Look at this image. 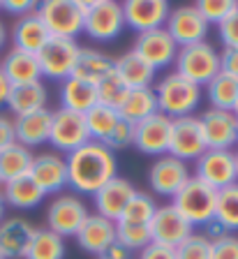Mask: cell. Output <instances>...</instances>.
I'll use <instances>...</instances> for the list:
<instances>
[{"mask_svg":"<svg viewBox=\"0 0 238 259\" xmlns=\"http://www.w3.org/2000/svg\"><path fill=\"white\" fill-rule=\"evenodd\" d=\"M67 162V188L74 194H95L100 188L118 176V160L116 153L109 151L104 144L88 141L86 146L65 155Z\"/></svg>","mask_w":238,"mask_h":259,"instance_id":"6da1fadb","label":"cell"},{"mask_svg":"<svg viewBox=\"0 0 238 259\" xmlns=\"http://www.w3.org/2000/svg\"><path fill=\"white\" fill-rule=\"evenodd\" d=\"M153 91H155L157 97V111L164 113L171 120L195 116V111L199 109L201 100H204V88L195 86L192 81L183 79L176 72L164 74L153 86Z\"/></svg>","mask_w":238,"mask_h":259,"instance_id":"7a4b0ae2","label":"cell"},{"mask_svg":"<svg viewBox=\"0 0 238 259\" xmlns=\"http://www.w3.org/2000/svg\"><path fill=\"white\" fill-rule=\"evenodd\" d=\"M125 30L123 3L118 0H83V32L98 42H111Z\"/></svg>","mask_w":238,"mask_h":259,"instance_id":"3957f363","label":"cell"},{"mask_svg":"<svg viewBox=\"0 0 238 259\" xmlns=\"http://www.w3.org/2000/svg\"><path fill=\"white\" fill-rule=\"evenodd\" d=\"M176 74L183 79L192 81L195 86L204 88L213 76L220 74V51L208 42L189 44V47H180L178 56L173 60Z\"/></svg>","mask_w":238,"mask_h":259,"instance_id":"277c9868","label":"cell"},{"mask_svg":"<svg viewBox=\"0 0 238 259\" xmlns=\"http://www.w3.org/2000/svg\"><path fill=\"white\" fill-rule=\"evenodd\" d=\"M37 16L51 37L76 39L83 35V0H44L37 3Z\"/></svg>","mask_w":238,"mask_h":259,"instance_id":"5b68a950","label":"cell"},{"mask_svg":"<svg viewBox=\"0 0 238 259\" xmlns=\"http://www.w3.org/2000/svg\"><path fill=\"white\" fill-rule=\"evenodd\" d=\"M215 201H217V190H213L211 185H206L204 181L192 176L180 188V192L171 199V206L192 227L201 229L206 222H211L215 218Z\"/></svg>","mask_w":238,"mask_h":259,"instance_id":"8992f818","label":"cell"},{"mask_svg":"<svg viewBox=\"0 0 238 259\" xmlns=\"http://www.w3.org/2000/svg\"><path fill=\"white\" fill-rule=\"evenodd\" d=\"M88 215H90L88 206L79 194L60 192L51 199L49 208H46V229H51L63 238H74Z\"/></svg>","mask_w":238,"mask_h":259,"instance_id":"52a82bcc","label":"cell"},{"mask_svg":"<svg viewBox=\"0 0 238 259\" xmlns=\"http://www.w3.org/2000/svg\"><path fill=\"white\" fill-rule=\"evenodd\" d=\"M79 54H81V47H79L76 39L51 37L49 42L39 49V54H37L42 79L60 81V83L65 79H70V76L74 74Z\"/></svg>","mask_w":238,"mask_h":259,"instance_id":"ba28073f","label":"cell"},{"mask_svg":"<svg viewBox=\"0 0 238 259\" xmlns=\"http://www.w3.org/2000/svg\"><path fill=\"white\" fill-rule=\"evenodd\" d=\"M88 141H90V135H88L86 113L56 109L54 116H51V135H49V144L54 146V151L70 155L72 151L86 146Z\"/></svg>","mask_w":238,"mask_h":259,"instance_id":"9c48e42d","label":"cell"},{"mask_svg":"<svg viewBox=\"0 0 238 259\" xmlns=\"http://www.w3.org/2000/svg\"><path fill=\"white\" fill-rule=\"evenodd\" d=\"M195 176L217 192L238 183L236 151H213V148H208L195 162Z\"/></svg>","mask_w":238,"mask_h":259,"instance_id":"30bf717a","label":"cell"},{"mask_svg":"<svg viewBox=\"0 0 238 259\" xmlns=\"http://www.w3.org/2000/svg\"><path fill=\"white\" fill-rule=\"evenodd\" d=\"M189 178H192V174H189L187 162L169 155V153L162 157H155V162L148 169L151 190L155 194H160V197H167V199H173Z\"/></svg>","mask_w":238,"mask_h":259,"instance_id":"8fae6325","label":"cell"},{"mask_svg":"<svg viewBox=\"0 0 238 259\" xmlns=\"http://www.w3.org/2000/svg\"><path fill=\"white\" fill-rule=\"evenodd\" d=\"M206 148L213 151H231L238 144V116L224 109H206L199 116Z\"/></svg>","mask_w":238,"mask_h":259,"instance_id":"7c38bea8","label":"cell"},{"mask_svg":"<svg viewBox=\"0 0 238 259\" xmlns=\"http://www.w3.org/2000/svg\"><path fill=\"white\" fill-rule=\"evenodd\" d=\"M164 28H167V32L171 35L173 42L178 44V49L189 47V44L206 42V35H208V23H206V19L199 14L195 3H192V5L171 7Z\"/></svg>","mask_w":238,"mask_h":259,"instance_id":"4fadbf2b","label":"cell"},{"mask_svg":"<svg viewBox=\"0 0 238 259\" xmlns=\"http://www.w3.org/2000/svg\"><path fill=\"white\" fill-rule=\"evenodd\" d=\"M206 148V139L201 132L199 116H187V118L173 120L171 125V141H169V155L178 157L183 162H197Z\"/></svg>","mask_w":238,"mask_h":259,"instance_id":"5bb4252c","label":"cell"},{"mask_svg":"<svg viewBox=\"0 0 238 259\" xmlns=\"http://www.w3.org/2000/svg\"><path fill=\"white\" fill-rule=\"evenodd\" d=\"M148 227H151L153 243H160V245H167V248H173V250L178 248L185 238H189L195 234V227L189 225L171 204L157 206L155 215H153Z\"/></svg>","mask_w":238,"mask_h":259,"instance_id":"9a60e30c","label":"cell"},{"mask_svg":"<svg viewBox=\"0 0 238 259\" xmlns=\"http://www.w3.org/2000/svg\"><path fill=\"white\" fill-rule=\"evenodd\" d=\"M169 12L171 5L167 0H125L123 3L125 28L134 30L136 35L164 28Z\"/></svg>","mask_w":238,"mask_h":259,"instance_id":"2e32d148","label":"cell"},{"mask_svg":"<svg viewBox=\"0 0 238 259\" xmlns=\"http://www.w3.org/2000/svg\"><path fill=\"white\" fill-rule=\"evenodd\" d=\"M139 58H144L153 70H164L169 65H173L176 56H178V44L171 39L167 28H157L151 32H141L136 35V42L132 47Z\"/></svg>","mask_w":238,"mask_h":259,"instance_id":"e0dca14e","label":"cell"},{"mask_svg":"<svg viewBox=\"0 0 238 259\" xmlns=\"http://www.w3.org/2000/svg\"><path fill=\"white\" fill-rule=\"evenodd\" d=\"M171 125L173 120L167 118L164 113L157 111L155 116L141 120L134 125V148L144 155L162 157L169 153V141H171Z\"/></svg>","mask_w":238,"mask_h":259,"instance_id":"ac0fdd59","label":"cell"},{"mask_svg":"<svg viewBox=\"0 0 238 259\" xmlns=\"http://www.w3.org/2000/svg\"><path fill=\"white\" fill-rule=\"evenodd\" d=\"M28 176L42 188L44 194H60L67 188V162L63 153L44 151L33 157Z\"/></svg>","mask_w":238,"mask_h":259,"instance_id":"d6986e66","label":"cell"},{"mask_svg":"<svg viewBox=\"0 0 238 259\" xmlns=\"http://www.w3.org/2000/svg\"><path fill=\"white\" fill-rule=\"evenodd\" d=\"M136 194V188L132 185V181L123 176L111 178L104 188H100L98 192L92 194V204H95V210L98 215L107 218L111 222H118L123 210L127 208L130 199Z\"/></svg>","mask_w":238,"mask_h":259,"instance_id":"ffe728a7","label":"cell"},{"mask_svg":"<svg viewBox=\"0 0 238 259\" xmlns=\"http://www.w3.org/2000/svg\"><path fill=\"white\" fill-rule=\"evenodd\" d=\"M74 238L83 252L100 257L109 245L116 243V222L107 220V218L98 215V213H90Z\"/></svg>","mask_w":238,"mask_h":259,"instance_id":"44dd1931","label":"cell"},{"mask_svg":"<svg viewBox=\"0 0 238 259\" xmlns=\"http://www.w3.org/2000/svg\"><path fill=\"white\" fill-rule=\"evenodd\" d=\"M35 232H37V227H33V222H28L26 218H5L0 222V252H3V257L23 259Z\"/></svg>","mask_w":238,"mask_h":259,"instance_id":"7402d4cb","label":"cell"},{"mask_svg":"<svg viewBox=\"0 0 238 259\" xmlns=\"http://www.w3.org/2000/svg\"><path fill=\"white\" fill-rule=\"evenodd\" d=\"M51 116H54L51 109H42V111L14 118V139H17V144L26 146L30 151H33L35 146L49 144Z\"/></svg>","mask_w":238,"mask_h":259,"instance_id":"603a6c76","label":"cell"},{"mask_svg":"<svg viewBox=\"0 0 238 259\" xmlns=\"http://www.w3.org/2000/svg\"><path fill=\"white\" fill-rule=\"evenodd\" d=\"M46 104H49V91H46V83H44V81H33V83L12 86L5 107L14 113V118H19V116H28V113L49 109Z\"/></svg>","mask_w":238,"mask_h":259,"instance_id":"cb8c5ba5","label":"cell"},{"mask_svg":"<svg viewBox=\"0 0 238 259\" xmlns=\"http://www.w3.org/2000/svg\"><path fill=\"white\" fill-rule=\"evenodd\" d=\"M51 39L46 26L42 23V19L37 16V12L33 14H26L21 19L14 21L12 26V49H19V51H26V54H39V49Z\"/></svg>","mask_w":238,"mask_h":259,"instance_id":"d4e9b609","label":"cell"},{"mask_svg":"<svg viewBox=\"0 0 238 259\" xmlns=\"http://www.w3.org/2000/svg\"><path fill=\"white\" fill-rule=\"evenodd\" d=\"M0 70L10 81V86H21V83H33V81H42V70H39L37 56L26 54L19 49H10V54H5Z\"/></svg>","mask_w":238,"mask_h":259,"instance_id":"484cf974","label":"cell"},{"mask_svg":"<svg viewBox=\"0 0 238 259\" xmlns=\"http://www.w3.org/2000/svg\"><path fill=\"white\" fill-rule=\"evenodd\" d=\"M114 72L123 79L127 88H148L155 81V70L144 58H139L132 49L114 58Z\"/></svg>","mask_w":238,"mask_h":259,"instance_id":"4316f807","label":"cell"},{"mask_svg":"<svg viewBox=\"0 0 238 259\" xmlns=\"http://www.w3.org/2000/svg\"><path fill=\"white\" fill-rule=\"evenodd\" d=\"M0 192H3V199H5L7 206L19 208V210L37 208L44 201V197H46V194L42 192V188H39L28 174L21 178H14L10 183H5L0 188Z\"/></svg>","mask_w":238,"mask_h":259,"instance_id":"83f0119b","label":"cell"},{"mask_svg":"<svg viewBox=\"0 0 238 259\" xmlns=\"http://www.w3.org/2000/svg\"><path fill=\"white\" fill-rule=\"evenodd\" d=\"M95 104H98V88L92 83L76 79V76H70L60 83V109L88 113Z\"/></svg>","mask_w":238,"mask_h":259,"instance_id":"f1b7e54d","label":"cell"},{"mask_svg":"<svg viewBox=\"0 0 238 259\" xmlns=\"http://www.w3.org/2000/svg\"><path fill=\"white\" fill-rule=\"evenodd\" d=\"M109 74H114V58L107 56L104 51H100V49L81 47V54H79V60H76V67L72 76L98 86L100 81H104Z\"/></svg>","mask_w":238,"mask_h":259,"instance_id":"f546056e","label":"cell"},{"mask_svg":"<svg viewBox=\"0 0 238 259\" xmlns=\"http://www.w3.org/2000/svg\"><path fill=\"white\" fill-rule=\"evenodd\" d=\"M157 113V97L153 86L148 88H130L123 107L118 109V116L132 125H139L141 120L151 118Z\"/></svg>","mask_w":238,"mask_h":259,"instance_id":"4dcf8cb0","label":"cell"},{"mask_svg":"<svg viewBox=\"0 0 238 259\" xmlns=\"http://www.w3.org/2000/svg\"><path fill=\"white\" fill-rule=\"evenodd\" d=\"M33 151L26 148L21 144L7 146L5 151H0V185L10 183L14 178H21L30 171V164H33Z\"/></svg>","mask_w":238,"mask_h":259,"instance_id":"1f68e13d","label":"cell"},{"mask_svg":"<svg viewBox=\"0 0 238 259\" xmlns=\"http://www.w3.org/2000/svg\"><path fill=\"white\" fill-rule=\"evenodd\" d=\"M206 97L211 102V109H224V111H233L238 102V79L229 74H217L213 76L204 86Z\"/></svg>","mask_w":238,"mask_h":259,"instance_id":"d6a6232c","label":"cell"},{"mask_svg":"<svg viewBox=\"0 0 238 259\" xmlns=\"http://www.w3.org/2000/svg\"><path fill=\"white\" fill-rule=\"evenodd\" d=\"M65 254H67L65 238L44 227V229L35 232L23 259H65Z\"/></svg>","mask_w":238,"mask_h":259,"instance_id":"836d02e7","label":"cell"},{"mask_svg":"<svg viewBox=\"0 0 238 259\" xmlns=\"http://www.w3.org/2000/svg\"><path fill=\"white\" fill-rule=\"evenodd\" d=\"M118 123H120L118 111L104 107V104H95V107L86 113L88 135H90V141H98V144H104V141L111 137V132L116 130Z\"/></svg>","mask_w":238,"mask_h":259,"instance_id":"e575fe53","label":"cell"},{"mask_svg":"<svg viewBox=\"0 0 238 259\" xmlns=\"http://www.w3.org/2000/svg\"><path fill=\"white\" fill-rule=\"evenodd\" d=\"M215 220L220 222L229 234L238 232V183H233L217 192Z\"/></svg>","mask_w":238,"mask_h":259,"instance_id":"d590c367","label":"cell"},{"mask_svg":"<svg viewBox=\"0 0 238 259\" xmlns=\"http://www.w3.org/2000/svg\"><path fill=\"white\" fill-rule=\"evenodd\" d=\"M116 243H120L130 252H141L151 245V227L148 225H127V222H116Z\"/></svg>","mask_w":238,"mask_h":259,"instance_id":"8d00e7d4","label":"cell"},{"mask_svg":"<svg viewBox=\"0 0 238 259\" xmlns=\"http://www.w3.org/2000/svg\"><path fill=\"white\" fill-rule=\"evenodd\" d=\"M155 210H157V204L151 194L136 190V194L130 199V204L123 210V215H120L118 222H127V225H151Z\"/></svg>","mask_w":238,"mask_h":259,"instance_id":"74e56055","label":"cell"},{"mask_svg":"<svg viewBox=\"0 0 238 259\" xmlns=\"http://www.w3.org/2000/svg\"><path fill=\"white\" fill-rule=\"evenodd\" d=\"M95 88H98V104H104V107L116 109V111L123 107L125 97H127V93H130V88L125 86L123 79H120L116 72L114 74H109L104 81H100Z\"/></svg>","mask_w":238,"mask_h":259,"instance_id":"f35d334b","label":"cell"},{"mask_svg":"<svg viewBox=\"0 0 238 259\" xmlns=\"http://www.w3.org/2000/svg\"><path fill=\"white\" fill-rule=\"evenodd\" d=\"M195 7L199 10V14L206 19L208 26H220L229 14L238 7V0H199L195 3Z\"/></svg>","mask_w":238,"mask_h":259,"instance_id":"ab89813d","label":"cell"},{"mask_svg":"<svg viewBox=\"0 0 238 259\" xmlns=\"http://www.w3.org/2000/svg\"><path fill=\"white\" fill-rule=\"evenodd\" d=\"M211 250L213 243L195 232L176 248V259H211Z\"/></svg>","mask_w":238,"mask_h":259,"instance_id":"60d3db41","label":"cell"},{"mask_svg":"<svg viewBox=\"0 0 238 259\" xmlns=\"http://www.w3.org/2000/svg\"><path fill=\"white\" fill-rule=\"evenodd\" d=\"M132 144H134V125L123 118H120V123L111 132V137L104 141V146H107L109 151H120V148H127Z\"/></svg>","mask_w":238,"mask_h":259,"instance_id":"b9f144b4","label":"cell"},{"mask_svg":"<svg viewBox=\"0 0 238 259\" xmlns=\"http://www.w3.org/2000/svg\"><path fill=\"white\" fill-rule=\"evenodd\" d=\"M224 49H238V7L217 26Z\"/></svg>","mask_w":238,"mask_h":259,"instance_id":"7bdbcfd3","label":"cell"},{"mask_svg":"<svg viewBox=\"0 0 238 259\" xmlns=\"http://www.w3.org/2000/svg\"><path fill=\"white\" fill-rule=\"evenodd\" d=\"M211 259H238V236L227 234L224 238L213 243Z\"/></svg>","mask_w":238,"mask_h":259,"instance_id":"ee69618b","label":"cell"},{"mask_svg":"<svg viewBox=\"0 0 238 259\" xmlns=\"http://www.w3.org/2000/svg\"><path fill=\"white\" fill-rule=\"evenodd\" d=\"M0 10H5L7 14L21 19V16H26V14L37 12V3H33V0H3V3H0Z\"/></svg>","mask_w":238,"mask_h":259,"instance_id":"f6af8a7d","label":"cell"},{"mask_svg":"<svg viewBox=\"0 0 238 259\" xmlns=\"http://www.w3.org/2000/svg\"><path fill=\"white\" fill-rule=\"evenodd\" d=\"M220 72L238 79V49H222L220 51Z\"/></svg>","mask_w":238,"mask_h":259,"instance_id":"bcb514c9","label":"cell"},{"mask_svg":"<svg viewBox=\"0 0 238 259\" xmlns=\"http://www.w3.org/2000/svg\"><path fill=\"white\" fill-rule=\"evenodd\" d=\"M139 259H176V250L160 243H151L139 252Z\"/></svg>","mask_w":238,"mask_h":259,"instance_id":"7dc6e473","label":"cell"},{"mask_svg":"<svg viewBox=\"0 0 238 259\" xmlns=\"http://www.w3.org/2000/svg\"><path fill=\"white\" fill-rule=\"evenodd\" d=\"M14 141H17L14 139V120L5 113H0V151H5Z\"/></svg>","mask_w":238,"mask_h":259,"instance_id":"c3c4849f","label":"cell"},{"mask_svg":"<svg viewBox=\"0 0 238 259\" xmlns=\"http://www.w3.org/2000/svg\"><path fill=\"white\" fill-rule=\"evenodd\" d=\"M201 236H204V238H208V241H211V243H215V241H220V238H224V236H227V229H224V227H222L220 225V222H217L215 220V218H213V220L211 222H206V225L204 227H201Z\"/></svg>","mask_w":238,"mask_h":259,"instance_id":"681fc988","label":"cell"},{"mask_svg":"<svg viewBox=\"0 0 238 259\" xmlns=\"http://www.w3.org/2000/svg\"><path fill=\"white\" fill-rule=\"evenodd\" d=\"M98 259H130V250H125L120 243H114V245H109Z\"/></svg>","mask_w":238,"mask_h":259,"instance_id":"f907efd6","label":"cell"},{"mask_svg":"<svg viewBox=\"0 0 238 259\" xmlns=\"http://www.w3.org/2000/svg\"><path fill=\"white\" fill-rule=\"evenodd\" d=\"M10 81L5 79V74H3V70H0V109L7 104V95H10Z\"/></svg>","mask_w":238,"mask_h":259,"instance_id":"816d5d0a","label":"cell"},{"mask_svg":"<svg viewBox=\"0 0 238 259\" xmlns=\"http://www.w3.org/2000/svg\"><path fill=\"white\" fill-rule=\"evenodd\" d=\"M7 42V30H5V23L0 21V51H3V47H5Z\"/></svg>","mask_w":238,"mask_h":259,"instance_id":"f5cc1de1","label":"cell"},{"mask_svg":"<svg viewBox=\"0 0 238 259\" xmlns=\"http://www.w3.org/2000/svg\"><path fill=\"white\" fill-rule=\"evenodd\" d=\"M5 199H3V192H0V222L5 220Z\"/></svg>","mask_w":238,"mask_h":259,"instance_id":"db71d44e","label":"cell"},{"mask_svg":"<svg viewBox=\"0 0 238 259\" xmlns=\"http://www.w3.org/2000/svg\"><path fill=\"white\" fill-rule=\"evenodd\" d=\"M236 171H238V151H236Z\"/></svg>","mask_w":238,"mask_h":259,"instance_id":"11a10c76","label":"cell"},{"mask_svg":"<svg viewBox=\"0 0 238 259\" xmlns=\"http://www.w3.org/2000/svg\"><path fill=\"white\" fill-rule=\"evenodd\" d=\"M233 113H236V116H238V102H236V109H233Z\"/></svg>","mask_w":238,"mask_h":259,"instance_id":"9f6ffc18","label":"cell"},{"mask_svg":"<svg viewBox=\"0 0 238 259\" xmlns=\"http://www.w3.org/2000/svg\"><path fill=\"white\" fill-rule=\"evenodd\" d=\"M0 259H5V257H3V252H0Z\"/></svg>","mask_w":238,"mask_h":259,"instance_id":"6f0895ef","label":"cell"}]
</instances>
